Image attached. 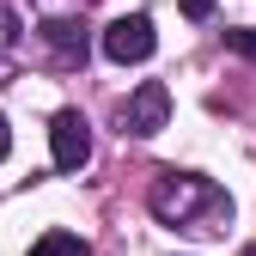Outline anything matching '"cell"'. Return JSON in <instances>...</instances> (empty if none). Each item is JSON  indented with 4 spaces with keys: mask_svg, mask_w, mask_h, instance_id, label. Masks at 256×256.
Instances as JSON below:
<instances>
[{
    "mask_svg": "<svg viewBox=\"0 0 256 256\" xmlns=\"http://www.w3.org/2000/svg\"><path fill=\"white\" fill-rule=\"evenodd\" d=\"M146 202L165 226H183V232H226L232 226V196L196 171H165Z\"/></svg>",
    "mask_w": 256,
    "mask_h": 256,
    "instance_id": "1",
    "label": "cell"
},
{
    "mask_svg": "<svg viewBox=\"0 0 256 256\" xmlns=\"http://www.w3.org/2000/svg\"><path fill=\"white\" fill-rule=\"evenodd\" d=\"M165 122H171V92H165V80H146L134 98L116 110V128H122V134H140V140L158 134Z\"/></svg>",
    "mask_w": 256,
    "mask_h": 256,
    "instance_id": "2",
    "label": "cell"
},
{
    "mask_svg": "<svg viewBox=\"0 0 256 256\" xmlns=\"http://www.w3.org/2000/svg\"><path fill=\"white\" fill-rule=\"evenodd\" d=\"M152 18L146 12H128V18H116L110 30H104V55L110 61H122V68H134V61H146L152 55Z\"/></svg>",
    "mask_w": 256,
    "mask_h": 256,
    "instance_id": "3",
    "label": "cell"
},
{
    "mask_svg": "<svg viewBox=\"0 0 256 256\" xmlns=\"http://www.w3.org/2000/svg\"><path fill=\"white\" fill-rule=\"evenodd\" d=\"M49 146H55V165L61 171H80L86 158H92V128H86V116L80 110H61L49 122Z\"/></svg>",
    "mask_w": 256,
    "mask_h": 256,
    "instance_id": "4",
    "label": "cell"
},
{
    "mask_svg": "<svg viewBox=\"0 0 256 256\" xmlns=\"http://www.w3.org/2000/svg\"><path fill=\"white\" fill-rule=\"evenodd\" d=\"M43 43L74 68V61H86V24H80V18H49V24H43Z\"/></svg>",
    "mask_w": 256,
    "mask_h": 256,
    "instance_id": "5",
    "label": "cell"
},
{
    "mask_svg": "<svg viewBox=\"0 0 256 256\" xmlns=\"http://www.w3.org/2000/svg\"><path fill=\"white\" fill-rule=\"evenodd\" d=\"M30 256H86V244H80L74 232H49V238H37Z\"/></svg>",
    "mask_w": 256,
    "mask_h": 256,
    "instance_id": "6",
    "label": "cell"
},
{
    "mask_svg": "<svg viewBox=\"0 0 256 256\" xmlns=\"http://www.w3.org/2000/svg\"><path fill=\"white\" fill-rule=\"evenodd\" d=\"M226 49H238V55H250V61H256V30H250V24L226 30Z\"/></svg>",
    "mask_w": 256,
    "mask_h": 256,
    "instance_id": "7",
    "label": "cell"
},
{
    "mask_svg": "<svg viewBox=\"0 0 256 256\" xmlns=\"http://www.w3.org/2000/svg\"><path fill=\"white\" fill-rule=\"evenodd\" d=\"M183 12H189V18H208V12H214V0H183Z\"/></svg>",
    "mask_w": 256,
    "mask_h": 256,
    "instance_id": "8",
    "label": "cell"
},
{
    "mask_svg": "<svg viewBox=\"0 0 256 256\" xmlns=\"http://www.w3.org/2000/svg\"><path fill=\"white\" fill-rule=\"evenodd\" d=\"M12 152V134H6V116H0V158Z\"/></svg>",
    "mask_w": 256,
    "mask_h": 256,
    "instance_id": "9",
    "label": "cell"
},
{
    "mask_svg": "<svg viewBox=\"0 0 256 256\" xmlns=\"http://www.w3.org/2000/svg\"><path fill=\"white\" fill-rule=\"evenodd\" d=\"M238 256H256V244H244V250H238Z\"/></svg>",
    "mask_w": 256,
    "mask_h": 256,
    "instance_id": "10",
    "label": "cell"
}]
</instances>
